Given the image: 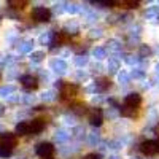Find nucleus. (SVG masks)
Masks as SVG:
<instances>
[{"label": "nucleus", "mask_w": 159, "mask_h": 159, "mask_svg": "<svg viewBox=\"0 0 159 159\" xmlns=\"http://www.w3.org/2000/svg\"><path fill=\"white\" fill-rule=\"evenodd\" d=\"M37 154L42 159H49L54 154V147H52L49 142H42V143L37 145Z\"/></svg>", "instance_id": "obj_1"}, {"label": "nucleus", "mask_w": 159, "mask_h": 159, "mask_svg": "<svg viewBox=\"0 0 159 159\" xmlns=\"http://www.w3.org/2000/svg\"><path fill=\"white\" fill-rule=\"evenodd\" d=\"M140 151L145 154V156H154L159 153V142H154V140H147L140 145Z\"/></svg>", "instance_id": "obj_2"}, {"label": "nucleus", "mask_w": 159, "mask_h": 159, "mask_svg": "<svg viewBox=\"0 0 159 159\" xmlns=\"http://www.w3.org/2000/svg\"><path fill=\"white\" fill-rule=\"evenodd\" d=\"M32 18L38 22H48L51 19V11L45 7H37L32 10Z\"/></svg>", "instance_id": "obj_3"}, {"label": "nucleus", "mask_w": 159, "mask_h": 159, "mask_svg": "<svg viewBox=\"0 0 159 159\" xmlns=\"http://www.w3.org/2000/svg\"><path fill=\"white\" fill-rule=\"evenodd\" d=\"M78 92V86L73 83H62L61 86V97L62 99H73Z\"/></svg>", "instance_id": "obj_4"}, {"label": "nucleus", "mask_w": 159, "mask_h": 159, "mask_svg": "<svg viewBox=\"0 0 159 159\" xmlns=\"http://www.w3.org/2000/svg\"><path fill=\"white\" fill-rule=\"evenodd\" d=\"M0 147H3L7 150H13L16 147V135L15 134H0Z\"/></svg>", "instance_id": "obj_5"}, {"label": "nucleus", "mask_w": 159, "mask_h": 159, "mask_svg": "<svg viewBox=\"0 0 159 159\" xmlns=\"http://www.w3.org/2000/svg\"><path fill=\"white\" fill-rule=\"evenodd\" d=\"M88 119L92 126H100L103 121V113L100 108H92L88 111Z\"/></svg>", "instance_id": "obj_6"}, {"label": "nucleus", "mask_w": 159, "mask_h": 159, "mask_svg": "<svg viewBox=\"0 0 159 159\" xmlns=\"http://www.w3.org/2000/svg\"><path fill=\"white\" fill-rule=\"evenodd\" d=\"M142 103V97L137 94V92H132L124 99V107H130V108H139Z\"/></svg>", "instance_id": "obj_7"}, {"label": "nucleus", "mask_w": 159, "mask_h": 159, "mask_svg": "<svg viewBox=\"0 0 159 159\" xmlns=\"http://www.w3.org/2000/svg\"><path fill=\"white\" fill-rule=\"evenodd\" d=\"M45 121L42 118H37L34 119L32 123H29V134H38V132H42L45 129Z\"/></svg>", "instance_id": "obj_8"}, {"label": "nucleus", "mask_w": 159, "mask_h": 159, "mask_svg": "<svg viewBox=\"0 0 159 159\" xmlns=\"http://www.w3.org/2000/svg\"><path fill=\"white\" fill-rule=\"evenodd\" d=\"M21 83L25 89H37L38 88V80L32 75H25L21 78Z\"/></svg>", "instance_id": "obj_9"}, {"label": "nucleus", "mask_w": 159, "mask_h": 159, "mask_svg": "<svg viewBox=\"0 0 159 159\" xmlns=\"http://www.w3.org/2000/svg\"><path fill=\"white\" fill-rule=\"evenodd\" d=\"M72 110H73L75 113H78V115H84V113H88L86 105H84L83 102H73V103H72Z\"/></svg>", "instance_id": "obj_10"}, {"label": "nucleus", "mask_w": 159, "mask_h": 159, "mask_svg": "<svg viewBox=\"0 0 159 159\" xmlns=\"http://www.w3.org/2000/svg\"><path fill=\"white\" fill-rule=\"evenodd\" d=\"M29 134V123H19L16 126V135H27Z\"/></svg>", "instance_id": "obj_11"}, {"label": "nucleus", "mask_w": 159, "mask_h": 159, "mask_svg": "<svg viewBox=\"0 0 159 159\" xmlns=\"http://www.w3.org/2000/svg\"><path fill=\"white\" fill-rule=\"evenodd\" d=\"M110 86H111V81H110L108 78H105V76H103V78H99V80H97V88H99L100 91L108 89Z\"/></svg>", "instance_id": "obj_12"}, {"label": "nucleus", "mask_w": 159, "mask_h": 159, "mask_svg": "<svg viewBox=\"0 0 159 159\" xmlns=\"http://www.w3.org/2000/svg\"><path fill=\"white\" fill-rule=\"evenodd\" d=\"M116 5H119V8H127V10H130V8H137L139 7V3L137 2H132V0H129V2H118Z\"/></svg>", "instance_id": "obj_13"}, {"label": "nucleus", "mask_w": 159, "mask_h": 159, "mask_svg": "<svg viewBox=\"0 0 159 159\" xmlns=\"http://www.w3.org/2000/svg\"><path fill=\"white\" fill-rule=\"evenodd\" d=\"M67 42V35H65L64 32H59L56 35V43H65Z\"/></svg>", "instance_id": "obj_14"}, {"label": "nucleus", "mask_w": 159, "mask_h": 159, "mask_svg": "<svg viewBox=\"0 0 159 159\" xmlns=\"http://www.w3.org/2000/svg\"><path fill=\"white\" fill-rule=\"evenodd\" d=\"M10 5H13V8H19V10H22L24 5H27V2H10Z\"/></svg>", "instance_id": "obj_15"}, {"label": "nucleus", "mask_w": 159, "mask_h": 159, "mask_svg": "<svg viewBox=\"0 0 159 159\" xmlns=\"http://www.w3.org/2000/svg\"><path fill=\"white\" fill-rule=\"evenodd\" d=\"M10 154H11V151H10V150H7V148H3V147H0V156L7 157V156H10Z\"/></svg>", "instance_id": "obj_16"}, {"label": "nucleus", "mask_w": 159, "mask_h": 159, "mask_svg": "<svg viewBox=\"0 0 159 159\" xmlns=\"http://www.w3.org/2000/svg\"><path fill=\"white\" fill-rule=\"evenodd\" d=\"M84 159H100V154H96V153H92V154H88Z\"/></svg>", "instance_id": "obj_17"}, {"label": "nucleus", "mask_w": 159, "mask_h": 159, "mask_svg": "<svg viewBox=\"0 0 159 159\" xmlns=\"http://www.w3.org/2000/svg\"><path fill=\"white\" fill-rule=\"evenodd\" d=\"M156 132H157V135H159V126H157V127H156Z\"/></svg>", "instance_id": "obj_18"}, {"label": "nucleus", "mask_w": 159, "mask_h": 159, "mask_svg": "<svg viewBox=\"0 0 159 159\" xmlns=\"http://www.w3.org/2000/svg\"><path fill=\"white\" fill-rule=\"evenodd\" d=\"M49 159H52V157H49Z\"/></svg>", "instance_id": "obj_19"}]
</instances>
